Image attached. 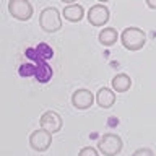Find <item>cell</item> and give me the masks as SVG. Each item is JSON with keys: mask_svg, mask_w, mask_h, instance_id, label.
<instances>
[{"mask_svg": "<svg viewBox=\"0 0 156 156\" xmlns=\"http://www.w3.org/2000/svg\"><path fill=\"white\" fill-rule=\"evenodd\" d=\"M99 3H106V2H109V0H98Z\"/></svg>", "mask_w": 156, "mask_h": 156, "instance_id": "obj_19", "label": "cell"}, {"mask_svg": "<svg viewBox=\"0 0 156 156\" xmlns=\"http://www.w3.org/2000/svg\"><path fill=\"white\" fill-rule=\"evenodd\" d=\"M62 3H65V5H72V3H75L76 0H60Z\"/></svg>", "mask_w": 156, "mask_h": 156, "instance_id": "obj_18", "label": "cell"}, {"mask_svg": "<svg viewBox=\"0 0 156 156\" xmlns=\"http://www.w3.org/2000/svg\"><path fill=\"white\" fill-rule=\"evenodd\" d=\"M78 156H99V154H98L96 148H93V146H85V148L80 150Z\"/></svg>", "mask_w": 156, "mask_h": 156, "instance_id": "obj_15", "label": "cell"}, {"mask_svg": "<svg viewBox=\"0 0 156 156\" xmlns=\"http://www.w3.org/2000/svg\"><path fill=\"white\" fill-rule=\"evenodd\" d=\"M132 86V78L127 75V73H117V75L112 78V90L117 93H125L129 91Z\"/></svg>", "mask_w": 156, "mask_h": 156, "instance_id": "obj_11", "label": "cell"}, {"mask_svg": "<svg viewBox=\"0 0 156 156\" xmlns=\"http://www.w3.org/2000/svg\"><path fill=\"white\" fill-rule=\"evenodd\" d=\"M146 5L151 8V10H156V0H145Z\"/></svg>", "mask_w": 156, "mask_h": 156, "instance_id": "obj_17", "label": "cell"}, {"mask_svg": "<svg viewBox=\"0 0 156 156\" xmlns=\"http://www.w3.org/2000/svg\"><path fill=\"white\" fill-rule=\"evenodd\" d=\"M120 41H122V46H124L125 49L135 52V51H140V49L145 46L146 34L143 33V29L130 26V28H125L124 31H122Z\"/></svg>", "mask_w": 156, "mask_h": 156, "instance_id": "obj_1", "label": "cell"}, {"mask_svg": "<svg viewBox=\"0 0 156 156\" xmlns=\"http://www.w3.org/2000/svg\"><path fill=\"white\" fill-rule=\"evenodd\" d=\"M39 125H41V129L51 132V133H57V132L62 130L63 120H62V117H60L58 112H55V111H46L41 115Z\"/></svg>", "mask_w": 156, "mask_h": 156, "instance_id": "obj_6", "label": "cell"}, {"mask_svg": "<svg viewBox=\"0 0 156 156\" xmlns=\"http://www.w3.org/2000/svg\"><path fill=\"white\" fill-rule=\"evenodd\" d=\"M98 37H99V42L102 44V46L111 47V46H114V44L117 42L119 34H117V29L115 28H104L99 33V36H98Z\"/></svg>", "mask_w": 156, "mask_h": 156, "instance_id": "obj_12", "label": "cell"}, {"mask_svg": "<svg viewBox=\"0 0 156 156\" xmlns=\"http://www.w3.org/2000/svg\"><path fill=\"white\" fill-rule=\"evenodd\" d=\"M94 99L96 98L93 96V93L90 90H86V88H80V90H76L72 94V104L80 111L90 109V107L94 104Z\"/></svg>", "mask_w": 156, "mask_h": 156, "instance_id": "obj_8", "label": "cell"}, {"mask_svg": "<svg viewBox=\"0 0 156 156\" xmlns=\"http://www.w3.org/2000/svg\"><path fill=\"white\" fill-rule=\"evenodd\" d=\"M96 102L102 107V109H109V107H112L115 102V91H112L106 86L101 88L96 94Z\"/></svg>", "mask_w": 156, "mask_h": 156, "instance_id": "obj_9", "label": "cell"}, {"mask_svg": "<svg viewBox=\"0 0 156 156\" xmlns=\"http://www.w3.org/2000/svg\"><path fill=\"white\" fill-rule=\"evenodd\" d=\"M132 156H154V153H153V150H150V148H138V150L133 151Z\"/></svg>", "mask_w": 156, "mask_h": 156, "instance_id": "obj_16", "label": "cell"}, {"mask_svg": "<svg viewBox=\"0 0 156 156\" xmlns=\"http://www.w3.org/2000/svg\"><path fill=\"white\" fill-rule=\"evenodd\" d=\"M109 8L104 7L102 3L93 5L88 12V21H90L93 26H104V24L109 21Z\"/></svg>", "mask_w": 156, "mask_h": 156, "instance_id": "obj_7", "label": "cell"}, {"mask_svg": "<svg viewBox=\"0 0 156 156\" xmlns=\"http://www.w3.org/2000/svg\"><path fill=\"white\" fill-rule=\"evenodd\" d=\"M37 55H39V58H44V60H47V58H51L52 55H54V51H52V47L51 46H47V44H39L37 46Z\"/></svg>", "mask_w": 156, "mask_h": 156, "instance_id": "obj_14", "label": "cell"}, {"mask_svg": "<svg viewBox=\"0 0 156 156\" xmlns=\"http://www.w3.org/2000/svg\"><path fill=\"white\" fill-rule=\"evenodd\" d=\"M39 26L46 33H55L62 28V18L60 12L55 7H47L44 8L39 15Z\"/></svg>", "mask_w": 156, "mask_h": 156, "instance_id": "obj_2", "label": "cell"}, {"mask_svg": "<svg viewBox=\"0 0 156 156\" xmlns=\"http://www.w3.org/2000/svg\"><path fill=\"white\" fill-rule=\"evenodd\" d=\"M36 80L41 81V83H47L49 80L52 78V68L47 65L46 62L39 63V65H36Z\"/></svg>", "mask_w": 156, "mask_h": 156, "instance_id": "obj_13", "label": "cell"}, {"mask_svg": "<svg viewBox=\"0 0 156 156\" xmlns=\"http://www.w3.org/2000/svg\"><path fill=\"white\" fill-rule=\"evenodd\" d=\"M52 143V133L44 129H39V130H34L31 135H29V146L34 150V151H42L49 150V146Z\"/></svg>", "mask_w": 156, "mask_h": 156, "instance_id": "obj_5", "label": "cell"}, {"mask_svg": "<svg viewBox=\"0 0 156 156\" xmlns=\"http://www.w3.org/2000/svg\"><path fill=\"white\" fill-rule=\"evenodd\" d=\"M63 18L68 20V21L72 23H76L80 21V20L83 18V15H85V10H83L81 5H76V3H72V5H67L65 8H63Z\"/></svg>", "mask_w": 156, "mask_h": 156, "instance_id": "obj_10", "label": "cell"}, {"mask_svg": "<svg viewBox=\"0 0 156 156\" xmlns=\"http://www.w3.org/2000/svg\"><path fill=\"white\" fill-rule=\"evenodd\" d=\"M122 148H124L122 138L115 133H104L98 143V150L104 156H115L122 151Z\"/></svg>", "mask_w": 156, "mask_h": 156, "instance_id": "obj_3", "label": "cell"}, {"mask_svg": "<svg viewBox=\"0 0 156 156\" xmlns=\"http://www.w3.org/2000/svg\"><path fill=\"white\" fill-rule=\"evenodd\" d=\"M8 13L18 21H28L33 16V5L28 0H10Z\"/></svg>", "mask_w": 156, "mask_h": 156, "instance_id": "obj_4", "label": "cell"}]
</instances>
